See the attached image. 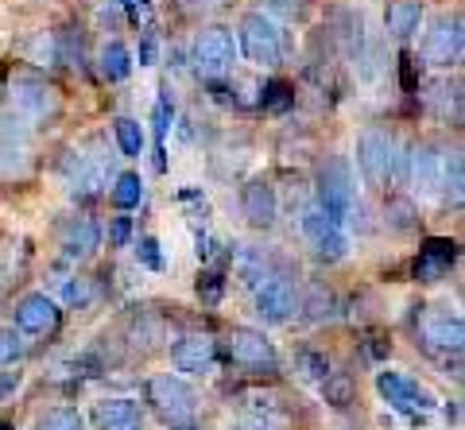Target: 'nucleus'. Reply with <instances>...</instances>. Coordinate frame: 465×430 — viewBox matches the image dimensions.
Listing matches in <instances>:
<instances>
[{
  "instance_id": "nucleus-32",
  "label": "nucleus",
  "mask_w": 465,
  "mask_h": 430,
  "mask_svg": "<svg viewBox=\"0 0 465 430\" xmlns=\"http://www.w3.org/2000/svg\"><path fill=\"white\" fill-rule=\"evenodd\" d=\"M113 136H116V143H121L124 160H140V151H143V128L133 117H116L113 121Z\"/></svg>"
},
{
  "instance_id": "nucleus-44",
  "label": "nucleus",
  "mask_w": 465,
  "mask_h": 430,
  "mask_svg": "<svg viewBox=\"0 0 465 430\" xmlns=\"http://www.w3.org/2000/svg\"><path fill=\"white\" fill-rule=\"evenodd\" d=\"M159 54V43H155V32L152 27H143V43H140V66H152Z\"/></svg>"
},
{
  "instance_id": "nucleus-28",
  "label": "nucleus",
  "mask_w": 465,
  "mask_h": 430,
  "mask_svg": "<svg viewBox=\"0 0 465 430\" xmlns=\"http://www.w3.org/2000/svg\"><path fill=\"white\" fill-rule=\"evenodd\" d=\"M384 225L391 229V233H415L419 229V210H415L411 198L391 194L388 206H384Z\"/></svg>"
},
{
  "instance_id": "nucleus-47",
  "label": "nucleus",
  "mask_w": 465,
  "mask_h": 430,
  "mask_svg": "<svg viewBox=\"0 0 465 430\" xmlns=\"http://www.w3.org/2000/svg\"><path fill=\"white\" fill-rule=\"evenodd\" d=\"M232 430H264V426H256V423H249V426H232Z\"/></svg>"
},
{
  "instance_id": "nucleus-19",
  "label": "nucleus",
  "mask_w": 465,
  "mask_h": 430,
  "mask_svg": "<svg viewBox=\"0 0 465 430\" xmlns=\"http://www.w3.org/2000/svg\"><path fill=\"white\" fill-rule=\"evenodd\" d=\"M458 264V240L446 237H430L423 240V249L415 256V279L419 283H439L450 276V268Z\"/></svg>"
},
{
  "instance_id": "nucleus-16",
  "label": "nucleus",
  "mask_w": 465,
  "mask_h": 430,
  "mask_svg": "<svg viewBox=\"0 0 465 430\" xmlns=\"http://www.w3.org/2000/svg\"><path fill=\"white\" fill-rule=\"evenodd\" d=\"M58 322H63V310H58V303L51 295H24L16 303V329L24 337H47L58 329Z\"/></svg>"
},
{
  "instance_id": "nucleus-30",
  "label": "nucleus",
  "mask_w": 465,
  "mask_h": 430,
  "mask_svg": "<svg viewBox=\"0 0 465 430\" xmlns=\"http://www.w3.org/2000/svg\"><path fill=\"white\" fill-rule=\"evenodd\" d=\"M461 151H446L442 155V182H439V191H442V198L450 206H461Z\"/></svg>"
},
{
  "instance_id": "nucleus-43",
  "label": "nucleus",
  "mask_w": 465,
  "mask_h": 430,
  "mask_svg": "<svg viewBox=\"0 0 465 430\" xmlns=\"http://www.w3.org/2000/svg\"><path fill=\"white\" fill-rule=\"evenodd\" d=\"M128 237H133V221H128V218H113V225H109V245L113 249H124Z\"/></svg>"
},
{
  "instance_id": "nucleus-18",
  "label": "nucleus",
  "mask_w": 465,
  "mask_h": 430,
  "mask_svg": "<svg viewBox=\"0 0 465 430\" xmlns=\"http://www.w3.org/2000/svg\"><path fill=\"white\" fill-rule=\"evenodd\" d=\"M101 245V229L94 218L85 213H70L66 221H58V249H63L66 260H85L94 256Z\"/></svg>"
},
{
  "instance_id": "nucleus-29",
  "label": "nucleus",
  "mask_w": 465,
  "mask_h": 430,
  "mask_svg": "<svg viewBox=\"0 0 465 430\" xmlns=\"http://www.w3.org/2000/svg\"><path fill=\"white\" fill-rule=\"evenodd\" d=\"M140 198H143V182L140 175H133V171H124V175H116L113 186H109V202L116 210H133L140 206Z\"/></svg>"
},
{
  "instance_id": "nucleus-31",
  "label": "nucleus",
  "mask_w": 465,
  "mask_h": 430,
  "mask_svg": "<svg viewBox=\"0 0 465 430\" xmlns=\"http://www.w3.org/2000/svg\"><path fill=\"white\" fill-rule=\"evenodd\" d=\"M291 105H295V85L283 82V78L264 82V90H260V109L264 112H287Z\"/></svg>"
},
{
  "instance_id": "nucleus-23",
  "label": "nucleus",
  "mask_w": 465,
  "mask_h": 430,
  "mask_svg": "<svg viewBox=\"0 0 465 430\" xmlns=\"http://www.w3.org/2000/svg\"><path fill=\"white\" fill-rule=\"evenodd\" d=\"M423 97H427V109H430L439 121L461 124V82H458V78H439V82H430Z\"/></svg>"
},
{
  "instance_id": "nucleus-35",
  "label": "nucleus",
  "mask_w": 465,
  "mask_h": 430,
  "mask_svg": "<svg viewBox=\"0 0 465 430\" xmlns=\"http://www.w3.org/2000/svg\"><path fill=\"white\" fill-rule=\"evenodd\" d=\"M322 392H326V404L330 407H349L357 399V384L345 376V372H330L322 380Z\"/></svg>"
},
{
  "instance_id": "nucleus-40",
  "label": "nucleus",
  "mask_w": 465,
  "mask_h": 430,
  "mask_svg": "<svg viewBox=\"0 0 465 430\" xmlns=\"http://www.w3.org/2000/svg\"><path fill=\"white\" fill-rule=\"evenodd\" d=\"M159 334H163V326H159L152 314H143V310H140V318H133V329H128L133 346H140V341H143V349H152V341H159Z\"/></svg>"
},
{
  "instance_id": "nucleus-27",
  "label": "nucleus",
  "mask_w": 465,
  "mask_h": 430,
  "mask_svg": "<svg viewBox=\"0 0 465 430\" xmlns=\"http://www.w3.org/2000/svg\"><path fill=\"white\" fill-rule=\"evenodd\" d=\"M101 74H105V82H124L133 74V54H128L121 39H109L101 47Z\"/></svg>"
},
{
  "instance_id": "nucleus-36",
  "label": "nucleus",
  "mask_w": 465,
  "mask_h": 430,
  "mask_svg": "<svg viewBox=\"0 0 465 430\" xmlns=\"http://www.w3.org/2000/svg\"><path fill=\"white\" fill-rule=\"evenodd\" d=\"M63 298H66V307L85 310L97 298V287H94V279H85V276H70L63 283Z\"/></svg>"
},
{
  "instance_id": "nucleus-4",
  "label": "nucleus",
  "mask_w": 465,
  "mask_h": 430,
  "mask_svg": "<svg viewBox=\"0 0 465 430\" xmlns=\"http://www.w3.org/2000/svg\"><path fill=\"white\" fill-rule=\"evenodd\" d=\"M35 167V128L16 112L0 121V182H24Z\"/></svg>"
},
{
  "instance_id": "nucleus-2",
  "label": "nucleus",
  "mask_w": 465,
  "mask_h": 430,
  "mask_svg": "<svg viewBox=\"0 0 465 430\" xmlns=\"http://www.w3.org/2000/svg\"><path fill=\"white\" fill-rule=\"evenodd\" d=\"M237 43L241 51L249 54V63L256 66H283L287 54H291V43H287V32L280 20H272L268 12H244L241 16V27H237Z\"/></svg>"
},
{
  "instance_id": "nucleus-1",
  "label": "nucleus",
  "mask_w": 465,
  "mask_h": 430,
  "mask_svg": "<svg viewBox=\"0 0 465 430\" xmlns=\"http://www.w3.org/2000/svg\"><path fill=\"white\" fill-rule=\"evenodd\" d=\"M8 102L12 112L27 124H51L63 117V93L58 85L43 74L39 66H16L8 74Z\"/></svg>"
},
{
  "instance_id": "nucleus-10",
  "label": "nucleus",
  "mask_w": 465,
  "mask_h": 430,
  "mask_svg": "<svg viewBox=\"0 0 465 430\" xmlns=\"http://www.w3.org/2000/svg\"><path fill=\"white\" fill-rule=\"evenodd\" d=\"M419 54L423 63L434 66V70H450L461 63L465 54V35H461V12H442L427 32H423V43H419Z\"/></svg>"
},
{
  "instance_id": "nucleus-21",
  "label": "nucleus",
  "mask_w": 465,
  "mask_h": 430,
  "mask_svg": "<svg viewBox=\"0 0 465 430\" xmlns=\"http://www.w3.org/2000/svg\"><path fill=\"white\" fill-rule=\"evenodd\" d=\"M90 419L97 430H143L140 404H133V399H105L94 407Z\"/></svg>"
},
{
  "instance_id": "nucleus-38",
  "label": "nucleus",
  "mask_w": 465,
  "mask_h": 430,
  "mask_svg": "<svg viewBox=\"0 0 465 430\" xmlns=\"http://www.w3.org/2000/svg\"><path fill=\"white\" fill-rule=\"evenodd\" d=\"M32 430H85V419L74 407H54V411L43 415Z\"/></svg>"
},
{
  "instance_id": "nucleus-33",
  "label": "nucleus",
  "mask_w": 465,
  "mask_h": 430,
  "mask_svg": "<svg viewBox=\"0 0 465 430\" xmlns=\"http://www.w3.org/2000/svg\"><path fill=\"white\" fill-rule=\"evenodd\" d=\"M295 368L302 372V380H314V384H322L330 376V357L322 349H311V346H302L295 353Z\"/></svg>"
},
{
  "instance_id": "nucleus-34",
  "label": "nucleus",
  "mask_w": 465,
  "mask_h": 430,
  "mask_svg": "<svg viewBox=\"0 0 465 430\" xmlns=\"http://www.w3.org/2000/svg\"><path fill=\"white\" fill-rule=\"evenodd\" d=\"M237 271H241L244 283H260L264 276H272L264 249H237Z\"/></svg>"
},
{
  "instance_id": "nucleus-11",
  "label": "nucleus",
  "mask_w": 465,
  "mask_h": 430,
  "mask_svg": "<svg viewBox=\"0 0 465 430\" xmlns=\"http://www.w3.org/2000/svg\"><path fill=\"white\" fill-rule=\"evenodd\" d=\"M256 314L268 326H283L299 314V279L287 271H272L256 283Z\"/></svg>"
},
{
  "instance_id": "nucleus-17",
  "label": "nucleus",
  "mask_w": 465,
  "mask_h": 430,
  "mask_svg": "<svg viewBox=\"0 0 465 430\" xmlns=\"http://www.w3.org/2000/svg\"><path fill=\"white\" fill-rule=\"evenodd\" d=\"M241 213L252 229H272L280 218V194L268 179H249L241 186Z\"/></svg>"
},
{
  "instance_id": "nucleus-13",
  "label": "nucleus",
  "mask_w": 465,
  "mask_h": 430,
  "mask_svg": "<svg viewBox=\"0 0 465 430\" xmlns=\"http://www.w3.org/2000/svg\"><path fill=\"white\" fill-rule=\"evenodd\" d=\"M58 175H63L66 191L74 194V198H85V202L97 198L101 194V182H105V171H101L94 155L82 151V148L63 151V160H58Z\"/></svg>"
},
{
  "instance_id": "nucleus-8",
  "label": "nucleus",
  "mask_w": 465,
  "mask_h": 430,
  "mask_svg": "<svg viewBox=\"0 0 465 430\" xmlns=\"http://www.w3.org/2000/svg\"><path fill=\"white\" fill-rule=\"evenodd\" d=\"M299 233H302V240H307L311 252H314L322 264H341L345 256H349L345 225L333 221L330 213H322L314 202L302 206V213H299Z\"/></svg>"
},
{
  "instance_id": "nucleus-14",
  "label": "nucleus",
  "mask_w": 465,
  "mask_h": 430,
  "mask_svg": "<svg viewBox=\"0 0 465 430\" xmlns=\"http://www.w3.org/2000/svg\"><path fill=\"white\" fill-rule=\"evenodd\" d=\"M376 388H381V396H384L396 411H403V415H427V411L434 407V396H430L419 380L403 376V372H388V368H384L381 376H376Z\"/></svg>"
},
{
  "instance_id": "nucleus-41",
  "label": "nucleus",
  "mask_w": 465,
  "mask_h": 430,
  "mask_svg": "<svg viewBox=\"0 0 465 430\" xmlns=\"http://www.w3.org/2000/svg\"><path fill=\"white\" fill-rule=\"evenodd\" d=\"M222 291H225V279H222V271H202V279H198V298L202 303H217L222 298Z\"/></svg>"
},
{
  "instance_id": "nucleus-15",
  "label": "nucleus",
  "mask_w": 465,
  "mask_h": 430,
  "mask_svg": "<svg viewBox=\"0 0 465 430\" xmlns=\"http://www.w3.org/2000/svg\"><path fill=\"white\" fill-rule=\"evenodd\" d=\"M442 148L439 143H411L407 148V182L403 186H411V191L419 194H439V182H442Z\"/></svg>"
},
{
  "instance_id": "nucleus-25",
  "label": "nucleus",
  "mask_w": 465,
  "mask_h": 430,
  "mask_svg": "<svg viewBox=\"0 0 465 430\" xmlns=\"http://www.w3.org/2000/svg\"><path fill=\"white\" fill-rule=\"evenodd\" d=\"M171 121H174V97H171V85H163L155 97V109H152V128H155V171H167V132H171Z\"/></svg>"
},
{
  "instance_id": "nucleus-7",
  "label": "nucleus",
  "mask_w": 465,
  "mask_h": 430,
  "mask_svg": "<svg viewBox=\"0 0 465 430\" xmlns=\"http://www.w3.org/2000/svg\"><path fill=\"white\" fill-rule=\"evenodd\" d=\"M148 404H152V411L171 430L198 419V396H194V388L183 376H171V372H167V376H152L148 380Z\"/></svg>"
},
{
  "instance_id": "nucleus-45",
  "label": "nucleus",
  "mask_w": 465,
  "mask_h": 430,
  "mask_svg": "<svg viewBox=\"0 0 465 430\" xmlns=\"http://www.w3.org/2000/svg\"><path fill=\"white\" fill-rule=\"evenodd\" d=\"M210 8H213V0H183V12H186V16H206Z\"/></svg>"
},
{
  "instance_id": "nucleus-6",
  "label": "nucleus",
  "mask_w": 465,
  "mask_h": 430,
  "mask_svg": "<svg viewBox=\"0 0 465 430\" xmlns=\"http://www.w3.org/2000/svg\"><path fill=\"white\" fill-rule=\"evenodd\" d=\"M314 206L330 213L333 221H349V213L357 206V191H353V171H349V160L341 155H330V160L318 167V198Z\"/></svg>"
},
{
  "instance_id": "nucleus-48",
  "label": "nucleus",
  "mask_w": 465,
  "mask_h": 430,
  "mask_svg": "<svg viewBox=\"0 0 465 430\" xmlns=\"http://www.w3.org/2000/svg\"><path fill=\"white\" fill-rule=\"evenodd\" d=\"M0 430H16V426H12V423H5V419H0Z\"/></svg>"
},
{
  "instance_id": "nucleus-46",
  "label": "nucleus",
  "mask_w": 465,
  "mask_h": 430,
  "mask_svg": "<svg viewBox=\"0 0 465 430\" xmlns=\"http://www.w3.org/2000/svg\"><path fill=\"white\" fill-rule=\"evenodd\" d=\"M388 349H391V346H388V341H381V337L369 341V353H372V357H388Z\"/></svg>"
},
{
  "instance_id": "nucleus-20",
  "label": "nucleus",
  "mask_w": 465,
  "mask_h": 430,
  "mask_svg": "<svg viewBox=\"0 0 465 430\" xmlns=\"http://www.w3.org/2000/svg\"><path fill=\"white\" fill-rule=\"evenodd\" d=\"M171 361L179 372H194V376H202V372H213L217 365V341L213 337H202V334H186L171 346Z\"/></svg>"
},
{
  "instance_id": "nucleus-3",
  "label": "nucleus",
  "mask_w": 465,
  "mask_h": 430,
  "mask_svg": "<svg viewBox=\"0 0 465 430\" xmlns=\"http://www.w3.org/2000/svg\"><path fill=\"white\" fill-rule=\"evenodd\" d=\"M217 357H225L232 368L249 372V376H275V372H280V353H275V346L260 329H249V326L232 329L225 337V346H217Z\"/></svg>"
},
{
  "instance_id": "nucleus-5",
  "label": "nucleus",
  "mask_w": 465,
  "mask_h": 430,
  "mask_svg": "<svg viewBox=\"0 0 465 430\" xmlns=\"http://www.w3.org/2000/svg\"><path fill=\"white\" fill-rule=\"evenodd\" d=\"M396 148H400V140L391 128L384 124H369V128H361V136H357V167H361V175H365L369 186H391V167H396Z\"/></svg>"
},
{
  "instance_id": "nucleus-42",
  "label": "nucleus",
  "mask_w": 465,
  "mask_h": 430,
  "mask_svg": "<svg viewBox=\"0 0 465 430\" xmlns=\"http://www.w3.org/2000/svg\"><path fill=\"white\" fill-rule=\"evenodd\" d=\"M136 256H140V264H143V268L163 271V256H159V240H155V237H140Z\"/></svg>"
},
{
  "instance_id": "nucleus-37",
  "label": "nucleus",
  "mask_w": 465,
  "mask_h": 430,
  "mask_svg": "<svg viewBox=\"0 0 465 430\" xmlns=\"http://www.w3.org/2000/svg\"><path fill=\"white\" fill-rule=\"evenodd\" d=\"M24 353H27V341L16 326L0 329V368H12L16 361H24Z\"/></svg>"
},
{
  "instance_id": "nucleus-24",
  "label": "nucleus",
  "mask_w": 465,
  "mask_h": 430,
  "mask_svg": "<svg viewBox=\"0 0 465 430\" xmlns=\"http://www.w3.org/2000/svg\"><path fill=\"white\" fill-rule=\"evenodd\" d=\"M244 415L256 423V426H264V430H280L287 423V407H283V399H275V396H264V392H244Z\"/></svg>"
},
{
  "instance_id": "nucleus-12",
  "label": "nucleus",
  "mask_w": 465,
  "mask_h": 430,
  "mask_svg": "<svg viewBox=\"0 0 465 430\" xmlns=\"http://www.w3.org/2000/svg\"><path fill=\"white\" fill-rule=\"evenodd\" d=\"M461 341H465V326L458 314L450 310H427L419 318V346L427 353H439V357H450V353H461Z\"/></svg>"
},
{
  "instance_id": "nucleus-39",
  "label": "nucleus",
  "mask_w": 465,
  "mask_h": 430,
  "mask_svg": "<svg viewBox=\"0 0 465 430\" xmlns=\"http://www.w3.org/2000/svg\"><path fill=\"white\" fill-rule=\"evenodd\" d=\"M307 8V0H260V12H268L272 20H302Z\"/></svg>"
},
{
  "instance_id": "nucleus-26",
  "label": "nucleus",
  "mask_w": 465,
  "mask_h": 430,
  "mask_svg": "<svg viewBox=\"0 0 465 430\" xmlns=\"http://www.w3.org/2000/svg\"><path fill=\"white\" fill-rule=\"evenodd\" d=\"M299 310H307V322L338 318V298L326 283H307V295H299Z\"/></svg>"
},
{
  "instance_id": "nucleus-9",
  "label": "nucleus",
  "mask_w": 465,
  "mask_h": 430,
  "mask_svg": "<svg viewBox=\"0 0 465 430\" xmlns=\"http://www.w3.org/2000/svg\"><path fill=\"white\" fill-rule=\"evenodd\" d=\"M232 63H237V39H232V32L222 24H206L194 35V70L206 82H213V78H229Z\"/></svg>"
},
{
  "instance_id": "nucleus-22",
  "label": "nucleus",
  "mask_w": 465,
  "mask_h": 430,
  "mask_svg": "<svg viewBox=\"0 0 465 430\" xmlns=\"http://www.w3.org/2000/svg\"><path fill=\"white\" fill-rule=\"evenodd\" d=\"M384 27H388V35L400 43L419 35V27H423V0H388Z\"/></svg>"
}]
</instances>
